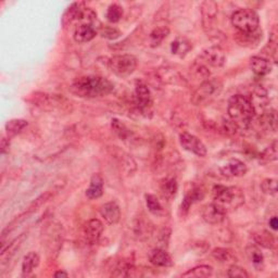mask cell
Segmentation results:
<instances>
[{"instance_id":"cell-5","label":"cell","mask_w":278,"mask_h":278,"mask_svg":"<svg viewBox=\"0 0 278 278\" xmlns=\"http://www.w3.org/2000/svg\"><path fill=\"white\" fill-rule=\"evenodd\" d=\"M231 23L240 33H254L259 30V16L251 9H240L231 16Z\"/></svg>"},{"instance_id":"cell-14","label":"cell","mask_w":278,"mask_h":278,"mask_svg":"<svg viewBox=\"0 0 278 278\" xmlns=\"http://www.w3.org/2000/svg\"><path fill=\"white\" fill-rule=\"evenodd\" d=\"M250 67L258 76H265L272 72L271 61L262 57H252L250 60Z\"/></svg>"},{"instance_id":"cell-2","label":"cell","mask_w":278,"mask_h":278,"mask_svg":"<svg viewBox=\"0 0 278 278\" xmlns=\"http://www.w3.org/2000/svg\"><path fill=\"white\" fill-rule=\"evenodd\" d=\"M230 121L238 127L245 130L251 124L255 111L250 99L243 95H235L229 99L227 107Z\"/></svg>"},{"instance_id":"cell-25","label":"cell","mask_w":278,"mask_h":278,"mask_svg":"<svg viewBox=\"0 0 278 278\" xmlns=\"http://www.w3.org/2000/svg\"><path fill=\"white\" fill-rule=\"evenodd\" d=\"M212 255L217 260V261H220L222 263H229L236 259L234 252H232L231 250L225 248L214 249L212 251Z\"/></svg>"},{"instance_id":"cell-9","label":"cell","mask_w":278,"mask_h":278,"mask_svg":"<svg viewBox=\"0 0 278 278\" xmlns=\"http://www.w3.org/2000/svg\"><path fill=\"white\" fill-rule=\"evenodd\" d=\"M136 104L137 108L143 113H147L150 111L152 106V99H151V93H150L147 85L143 83H139L136 86Z\"/></svg>"},{"instance_id":"cell-26","label":"cell","mask_w":278,"mask_h":278,"mask_svg":"<svg viewBox=\"0 0 278 278\" xmlns=\"http://www.w3.org/2000/svg\"><path fill=\"white\" fill-rule=\"evenodd\" d=\"M27 121L25 120H11L7 123L6 130L8 135L10 136H16L17 134H20L22 131H23L25 127L27 126Z\"/></svg>"},{"instance_id":"cell-40","label":"cell","mask_w":278,"mask_h":278,"mask_svg":"<svg viewBox=\"0 0 278 278\" xmlns=\"http://www.w3.org/2000/svg\"><path fill=\"white\" fill-rule=\"evenodd\" d=\"M69 274L65 271H58L56 274H54V277H67Z\"/></svg>"},{"instance_id":"cell-20","label":"cell","mask_w":278,"mask_h":278,"mask_svg":"<svg viewBox=\"0 0 278 278\" xmlns=\"http://www.w3.org/2000/svg\"><path fill=\"white\" fill-rule=\"evenodd\" d=\"M39 261L40 258L36 252H30L29 254H26L24 257L23 263H22V272H23V274H31V273L39 265Z\"/></svg>"},{"instance_id":"cell-28","label":"cell","mask_w":278,"mask_h":278,"mask_svg":"<svg viewBox=\"0 0 278 278\" xmlns=\"http://www.w3.org/2000/svg\"><path fill=\"white\" fill-rule=\"evenodd\" d=\"M168 34L167 27H157L156 30H153L150 34V40H151L152 46H158L162 40L166 37Z\"/></svg>"},{"instance_id":"cell-13","label":"cell","mask_w":278,"mask_h":278,"mask_svg":"<svg viewBox=\"0 0 278 278\" xmlns=\"http://www.w3.org/2000/svg\"><path fill=\"white\" fill-rule=\"evenodd\" d=\"M100 214H101V216L106 220L108 224L110 225L116 224L121 218L120 207L113 201L103 204L101 209H100Z\"/></svg>"},{"instance_id":"cell-15","label":"cell","mask_w":278,"mask_h":278,"mask_svg":"<svg viewBox=\"0 0 278 278\" xmlns=\"http://www.w3.org/2000/svg\"><path fill=\"white\" fill-rule=\"evenodd\" d=\"M85 10V7H84V3L83 2H75L73 3L71 7H69V9L65 11V16L62 17V24L66 26L71 24L72 22L74 21H80L82 15H83V12Z\"/></svg>"},{"instance_id":"cell-17","label":"cell","mask_w":278,"mask_h":278,"mask_svg":"<svg viewBox=\"0 0 278 278\" xmlns=\"http://www.w3.org/2000/svg\"><path fill=\"white\" fill-rule=\"evenodd\" d=\"M103 194V180L100 174H94L92 180H90V184L88 189L86 190V196L89 199H98Z\"/></svg>"},{"instance_id":"cell-32","label":"cell","mask_w":278,"mask_h":278,"mask_svg":"<svg viewBox=\"0 0 278 278\" xmlns=\"http://www.w3.org/2000/svg\"><path fill=\"white\" fill-rule=\"evenodd\" d=\"M112 129L114 130L115 133L118 135V137L126 139L130 136V131L126 129V126L123 124L122 122H120L116 118H113L112 120Z\"/></svg>"},{"instance_id":"cell-21","label":"cell","mask_w":278,"mask_h":278,"mask_svg":"<svg viewBox=\"0 0 278 278\" xmlns=\"http://www.w3.org/2000/svg\"><path fill=\"white\" fill-rule=\"evenodd\" d=\"M248 257L250 261L253 264V266L257 268L258 271H261L264 266V255L258 247L255 245H250L247 250Z\"/></svg>"},{"instance_id":"cell-39","label":"cell","mask_w":278,"mask_h":278,"mask_svg":"<svg viewBox=\"0 0 278 278\" xmlns=\"http://www.w3.org/2000/svg\"><path fill=\"white\" fill-rule=\"evenodd\" d=\"M268 225L271 226V229L273 230H277L278 229V221H277V217L276 216H273L270 222H268Z\"/></svg>"},{"instance_id":"cell-18","label":"cell","mask_w":278,"mask_h":278,"mask_svg":"<svg viewBox=\"0 0 278 278\" xmlns=\"http://www.w3.org/2000/svg\"><path fill=\"white\" fill-rule=\"evenodd\" d=\"M248 168L247 165L240 160H231L225 167L222 168L223 174L225 176H234V177H240L244 176L247 173Z\"/></svg>"},{"instance_id":"cell-37","label":"cell","mask_w":278,"mask_h":278,"mask_svg":"<svg viewBox=\"0 0 278 278\" xmlns=\"http://www.w3.org/2000/svg\"><path fill=\"white\" fill-rule=\"evenodd\" d=\"M262 159H265L267 161H274L277 159V143L274 141L265 151L262 153Z\"/></svg>"},{"instance_id":"cell-29","label":"cell","mask_w":278,"mask_h":278,"mask_svg":"<svg viewBox=\"0 0 278 278\" xmlns=\"http://www.w3.org/2000/svg\"><path fill=\"white\" fill-rule=\"evenodd\" d=\"M262 121H263V124L266 127H268V129L272 130L273 131H276L277 116H276L275 110H270L267 112H264L262 115Z\"/></svg>"},{"instance_id":"cell-30","label":"cell","mask_w":278,"mask_h":278,"mask_svg":"<svg viewBox=\"0 0 278 278\" xmlns=\"http://www.w3.org/2000/svg\"><path fill=\"white\" fill-rule=\"evenodd\" d=\"M122 16H123V10L118 4L114 3L109 7L107 12V17L109 22H111V23H116V22L121 20Z\"/></svg>"},{"instance_id":"cell-34","label":"cell","mask_w":278,"mask_h":278,"mask_svg":"<svg viewBox=\"0 0 278 278\" xmlns=\"http://www.w3.org/2000/svg\"><path fill=\"white\" fill-rule=\"evenodd\" d=\"M257 241L259 245H263L265 248H272L274 245V239L271 236V234H268L266 231H263L262 234H260L257 236Z\"/></svg>"},{"instance_id":"cell-1","label":"cell","mask_w":278,"mask_h":278,"mask_svg":"<svg viewBox=\"0 0 278 278\" xmlns=\"http://www.w3.org/2000/svg\"><path fill=\"white\" fill-rule=\"evenodd\" d=\"M114 86L110 81L100 76H84L73 83V94L85 98H98L110 94Z\"/></svg>"},{"instance_id":"cell-36","label":"cell","mask_w":278,"mask_h":278,"mask_svg":"<svg viewBox=\"0 0 278 278\" xmlns=\"http://www.w3.org/2000/svg\"><path fill=\"white\" fill-rule=\"evenodd\" d=\"M100 34H101L102 37L108 38V39H116L117 37H120L121 32L118 31L115 27L111 26H104L100 31Z\"/></svg>"},{"instance_id":"cell-23","label":"cell","mask_w":278,"mask_h":278,"mask_svg":"<svg viewBox=\"0 0 278 278\" xmlns=\"http://www.w3.org/2000/svg\"><path fill=\"white\" fill-rule=\"evenodd\" d=\"M25 234H23L22 236H20L19 238H16L15 241H12V243L9 245V247L6 249L3 248L1 250V260H2V263L9 261V259L11 258V255H13L16 253V249H19V247L21 245V243L23 241L24 239V236Z\"/></svg>"},{"instance_id":"cell-38","label":"cell","mask_w":278,"mask_h":278,"mask_svg":"<svg viewBox=\"0 0 278 278\" xmlns=\"http://www.w3.org/2000/svg\"><path fill=\"white\" fill-rule=\"evenodd\" d=\"M9 147H10V141L3 137L1 140V153H7L9 151Z\"/></svg>"},{"instance_id":"cell-24","label":"cell","mask_w":278,"mask_h":278,"mask_svg":"<svg viewBox=\"0 0 278 278\" xmlns=\"http://www.w3.org/2000/svg\"><path fill=\"white\" fill-rule=\"evenodd\" d=\"M213 274V268L209 265L194 267L183 274V277H210Z\"/></svg>"},{"instance_id":"cell-19","label":"cell","mask_w":278,"mask_h":278,"mask_svg":"<svg viewBox=\"0 0 278 278\" xmlns=\"http://www.w3.org/2000/svg\"><path fill=\"white\" fill-rule=\"evenodd\" d=\"M203 198H204V193L200 188H194V189L189 190L188 193L186 194L183 202H181V206H180L181 211L187 212L194 203L201 201Z\"/></svg>"},{"instance_id":"cell-31","label":"cell","mask_w":278,"mask_h":278,"mask_svg":"<svg viewBox=\"0 0 278 278\" xmlns=\"http://www.w3.org/2000/svg\"><path fill=\"white\" fill-rule=\"evenodd\" d=\"M146 203L150 212L157 214L162 211V206L159 199L153 195H146Z\"/></svg>"},{"instance_id":"cell-16","label":"cell","mask_w":278,"mask_h":278,"mask_svg":"<svg viewBox=\"0 0 278 278\" xmlns=\"http://www.w3.org/2000/svg\"><path fill=\"white\" fill-rule=\"evenodd\" d=\"M149 260L153 265L160 267H167L173 264L170 255H168L165 250L161 248L153 249L149 254Z\"/></svg>"},{"instance_id":"cell-12","label":"cell","mask_w":278,"mask_h":278,"mask_svg":"<svg viewBox=\"0 0 278 278\" xmlns=\"http://www.w3.org/2000/svg\"><path fill=\"white\" fill-rule=\"evenodd\" d=\"M96 35H97V31L93 24L81 23L75 29L74 39L77 43H88L96 37Z\"/></svg>"},{"instance_id":"cell-7","label":"cell","mask_w":278,"mask_h":278,"mask_svg":"<svg viewBox=\"0 0 278 278\" xmlns=\"http://www.w3.org/2000/svg\"><path fill=\"white\" fill-rule=\"evenodd\" d=\"M226 61L225 51L221 47L213 46L204 50L201 56H200L199 65L204 67H221L224 65Z\"/></svg>"},{"instance_id":"cell-22","label":"cell","mask_w":278,"mask_h":278,"mask_svg":"<svg viewBox=\"0 0 278 278\" xmlns=\"http://www.w3.org/2000/svg\"><path fill=\"white\" fill-rule=\"evenodd\" d=\"M171 49L173 54H177V56L183 57L191 49V45L189 44V42H187L186 39L179 38L172 43Z\"/></svg>"},{"instance_id":"cell-11","label":"cell","mask_w":278,"mask_h":278,"mask_svg":"<svg viewBox=\"0 0 278 278\" xmlns=\"http://www.w3.org/2000/svg\"><path fill=\"white\" fill-rule=\"evenodd\" d=\"M103 231V224L97 218H93L86 223L84 226L85 239L90 245L97 244Z\"/></svg>"},{"instance_id":"cell-8","label":"cell","mask_w":278,"mask_h":278,"mask_svg":"<svg viewBox=\"0 0 278 278\" xmlns=\"http://www.w3.org/2000/svg\"><path fill=\"white\" fill-rule=\"evenodd\" d=\"M180 141L181 147L189 152L195 153L198 157H206L207 156V148L204 144L198 137L191 135L189 133H183L180 135Z\"/></svg>"},{"instance_id":"cell-4","label":"cell","mask_w":278,"mask_h":278,"mask_svg":"<svg viewBox=\"0 0 278 278\" xmlns=\"http://www.w3.org/2000/svg\"><path fill=\"white\" fill-rule=\"evenodd\" d=\"M223 89V84L220 80L210 79L199 86L197 90L191 97V102L195 106H203L211 102L221 94Z\"/></svg>"},{"instance_id":"cell-27","label":"cell","mask_w":278,"mask_h":278,"mask_svg":"<svg viewBox=\"0 0 278 278\" xmlns=\"http://www.w3.org/2000/svg\"><path fill=\"white\" fill-rule=\"evenodd\" d=\"M162 191L166 198H173L177 193L179 186H177V181L174 179H167L162 183Z\"/></svg>"},{"instance_id":"cell-6","label":"cell","mask_w":278,"mask_h":278,"mask_svg":"<svg viewBox=\"0 0 278 278\" xmlns=\"http://www.w3.org/2000/svg\"><path fill=\"white\" fill-rule=\"evenodd\" d=\"M109 66L115 75L126 77L135 71L137 66V60L131 54H120V56H114L110 59Z\"/></svg>"},{"instance_id":"cell-3","label":"cell","mask_w":278,"mask_h":278,"mask_svg":"<svg viewBox=\"0 0 278 278\" xmlns=\"http://www.w3.org/2000/svg\"><path fill=\"white\" fill-rule=\"evenodd\" d=\"M214 203L220 206L226 211L234 210L240 207L245 201V196L239 188L237 187H229L217 185L213 188Z\"/></svg>"},{"instance_id":"cell-10","label":"cell","mask_w":278,"mask_h":278,"mask_svg":"<svg viewBox=\"0 0 278 278\" xmlns=\"http://www.w3.org/2000/svg\"><path fill=\"white\" fill-rule=\"evenodd\" d=\"M226 216V211L220 206H217L216 203L208 204L202 210V217L209 224H220Z\"/></svg>"},{"instance_id":"cell-33","label":"cell","mask_w":278,"mask_h":278,"mask_svg":"<svg viewBox=\"0 0 278 278\" xmlns=\"http://www.w3.org/2000/svg\"><path fill=\"white\" fill-rule=\"evenodd\" d=\"M261 188L264 194L276 195L277 194V180L273 179H266L261 184Z\"/></svg>"},{"instance_id":"cell-35","label":"cell","mask_w":278,"mask_h":278,"mask_svg":"<svg viewBox=\"0 0 278 278\" xmlns=\"http://www.w3.org/2000/svg\"><path fill=\"white\" fill-rule=\"evenodd\" d=\"M227 276L231 278H248L249 274L245 268L237 265H231L229 272H227Z\"/></svg>"}]
</instances>
